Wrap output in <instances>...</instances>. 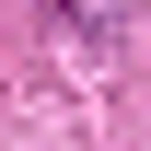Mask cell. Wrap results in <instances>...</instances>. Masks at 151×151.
Instances as JSON below:
<instances>
[{
    "instance_id": "1",
    "label": "cell",
    "mask_w": 151,
    "mask_h": 151,
    "mask_svg": "<svg viewBox=\"0 0 151 151\" xmlns=\"http://www.w3.org/2000/svg\"><path fill=\"white\" fill-rule=\"evenodd\" d=\"M70 12H116V0H70Z\"/></svg>"
}]
</instances>
